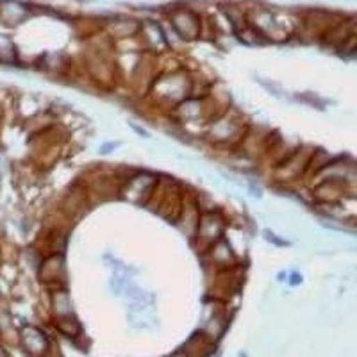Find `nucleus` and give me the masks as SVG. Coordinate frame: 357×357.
<instances>
[{"mask_svg":"<svg viewBox=\"0 0 357 357\" xmlns=\"http://www.w3.org/2000/svg\"><path fill=\"white\" fill-rule=\"evenodd\" d=\"M220 232H222V223H220V220L215 218V215L206 216V218L202 220V223H200V231H199L200 240H202V247L206 245V240H209L207 241V247L215 243L216 240L215 234H220Z\"/></svg>","mask_w":357,"mask_h":357,"instance_id":"nucleus-1","label":"nucleus"}]
</instances>
